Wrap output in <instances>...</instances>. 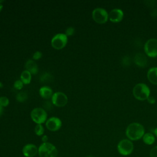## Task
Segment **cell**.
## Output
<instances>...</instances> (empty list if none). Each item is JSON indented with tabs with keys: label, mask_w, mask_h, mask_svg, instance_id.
<instances>
[{
	"label": "cell",
	"mask_w": 157,
	"mask_h": 157,
	"mask_svg": "<svg viewBox=\"0 0 157 157\" xmlns=\"http://www.w3.org/2000/svg\"><path fill=\"white\" fill-rule=\"evenodd\" d=\"M144 126L139 123L129 124L126 129V135L130 140H137L141 139L144 135Z\"/></svg>",
	"instance_id": "cell-1"
},
{
	"label": "cell",
	"mask_w": 157,
	"mask_h": 157,
	"mask_svg": "<svg viewBox=\"0 0 157 157\" xmlns=\"http://www.w3.org/2000/svg\"><path fill=\"white\" fill-rule=\"evenodd\" d=\"M132 94L134 98L140 101H144L150 96V90L148 86L143 83L136 84L132 90Z\"/></svg>",
	"instance_id": "cell-2"
},
{
	"label": "cell",
	"mask_w": 157,
	"mask_h": 157,
	"mask_svg": "<svg viewBox=\"0 0 157 157\" xmlns=\"http://www.w3.org/2000/svg\"><path fill=\"white\" fill-rule=\"evenodd\" d=\"M38 153L40 157H56L58 150L51 143L45 142L39 146Z\"/></svg>",
	"instance_id": "cell-3"
},
{
	"label": "cell",
	"mask_w": 157,
	"mask_h": 157,
	"mask_svg": "<svg viewBox=\"0 0 157 157\" xmlns=\"http://www.w3.org/2000/svg\"><path fill=\"white\" fill-rule=\"evenodd\" d=\"M31 118L34 122L37 124H42L45 122L47 118L46 111L40 107L34 108L31 112Z\"/></svg>",
	"instance_id": "cell-4"
},
{
	"label": "cell",
	"mask_w": 157,
	"mask_h": 157,
	"mask_svg": "<svg viewBox=\"0 0 157 157\" xmlns=\"http://www.w3.org/2000/svg\"><path fill=\"white\" fill-rule=\"evenodd\" d=\"M134 149V145L129 139H123L119 142L117 145V150L120 154L127 156L131 154Z\"/></svg>",
	"instance_id": "cell-5"
},
{
	"label": "cell",
	"mask_w": 157,
	"mask_h": 157,
	"mask_svg": "<svg viewBox=\"0 0 157 157\" xmlns=\"http://www.w3.org/2000/svg\"><path fill=\"white\" fill-rule=\"evenodd\" d=\"M67 43V36L63 33H58L55 35L51 40V45L55 49L61 50Z\"/></svg>",
	"instance_id": "cell-6"
},
{
	"label": "cell",
	"mask_w": 157,
	"mask_h": 157,
	"mask_svg": "<svg viewBox=\"0 0 157 157\" xmlns=\"http://www.w3.org/2000/svg\"><path fill=\"white\" fill-rule=\"evenodd\" d=\"M92 17L94 21L96 23L99 24H104L107 21L109 14L104 9L98 7L93 10L92 12Z\"/></svg>",
	"instance_id": "cell-7"
},
{
	"label": "cell",
	"mask_w": 157,
	"mask_h": 157,
	"mask_svg": "<svg viewBox=\"0 0 157 157\" xmlns=\"http://www.w3.org/2000/svg\"><path fill=\"white\" fill-rule=\"evenodd\" d=\"M144 51L147 56L151 58L157 56V39H150L144 45Z\"/></svg>",
	"instance_id": "cell-8"
},
{
	"label": "cell",
	"mask_w": 157,
	"mask_h": 157,
	"mask_svg": "<svg viewBox=\"0 0 157 157\" xmlns=\"http://www.w3.org/2000/svg\"><path fill=\"white\" fill-rule=\"evenodd\" d=\"M67 96L63 92L58 91L53 93L52 97V102L58 107H61L66 105L67 103Z\"/></svg>",
	"instance_id": "cell-9"
},
{
	"label": "cell",
	"mask_w": 157,
	"mask_h": 157,
	"mask_svg": "<svg viewBox=\"0 0 157 157\" xmlns=\"http://www.w3.org/2000/svg\"><path fill=\"white\" fill-rule=\"evenodd\" d=\"M62 125L61 120L57 117H52L49 118L45 123L47 128L51 131H56L60 129Z\"/></svg>",
	"instance_id": "cell-10"
},
{
	"label": "cell",
	"mask_w": 157,
	"mask_h": 157,
	"mask_svg": "<svg viewBox=\"0 0 157 157\" xmlns=\"http://www.w3.org/2000/svg\"><path fill=\"white\" fill-rule=\"evenodd\" d=\"M123 12L120 9H112L109 13V19L113 23H118L123 18Z\"/></svg>",
	"instance_id": "cell-11"
},
{
	"label": "cell",
	"mask_w": 157,
	"mask_h": 157,
	"mask_svg": "<svg viewBox=\"0 0 157 157\" xmlns=\"http://www.w3.org/2000/svg\"><path fill=\"white\" fill-rule=\"evenodd\" d=\"M23 154L26 157H33L38 152L37 147L32 144L25 145L22 149Z\"/></svg>",
	"instance_id": "cell-12"
},
{
	"label": "cell",
	"mask_w": 157,
	"mask_h": 157,
	"mask_svg": "<svg viewBox=\"0 0 157 157\" xmlns=\"http://www.w3.org/2000/svg\"><path fill=\"white\" fill-rule=\"evenodd\" d=\"M39 94L42 98L45 99H48L52 98L53 93L50 87L48 86H43L40 87L39 90Z\"/></svg>",
	"instance_id": "cell-13"
},
{
	"label": "cell",
	"mask_w": 157,
	"mask_h": 157,
	"mask_svg": "<svg viewBox=\"0 0 157 157\" xmlns=\"http://www.w3.org/2000/svg\"><path fill=\"white\" fill-rule=\"evenodd\" d=\"M147 75L150 82L154 85H157V67L150 68L147 72Z\"/></svg>",
	"instance_id": "cell-14"
},
{
	"label": "cell",
	"mask_w": 157,
	"mask_h": 157,
	"mask_svg": "<svg viewBox=\"0 0 157 157\" xmlns=\"http://www.w3.org/2000/svg\"><path fill=\"white\" fill-rule=\"evenodd\" d=\"M26 70L29 71L31 74H36L38 72V67L36 62L32 59H28L25 63Z\"/></svg>",
	"instance_id": "cell-15"
},
{
	"label": "cell",
	"mask_w": 157,
	"mask_h": 157,
	"mask_svg": "<svg viewBox=\"0 0 157 157\" xmlns=\"http://www.w3.org/2000/svg\"><path fill=\"white\" fill-rule=\"evenodd\" d=\"M135 64L139 67H145L147 63L146 56L141 53H137L134 56Z\"/></svg>",
	"instance_id": "cell-16"
},
{
	"label": "cell",
	"mask_w": 157,
	"mask_h": 157,
	"mask_svg": "<svg viewBox=\"0 0 157 157\" xmlns=\"http://www.w3.org/2000/svg\"><path fill=\"white\" fill-rule=\"evenodd\" d=\"M20 80L25 85L29 84L31 81V74L26 71H23L20 75Z\"/></svg>",
	"instance_id": "cell-17"
},
{
	"label": "cell",
	"mask_w": 157,
	"mask_h": 157,
	"mask_svg": "<svg viewBox=\"0 0 157 157\" xmlns=\"http://www.w3.org/2000/svg\"><path fill=\"white\" fill-rule=\"evenodd\" d=\"M142 139L144 142L147 145H151L155 141V137L154 135L150 132L144 134L142 137Z\"/></svg>",
	"instance_id": "cell-18"
},
{
	"label": "cell",
	"mask_w": 157,
	"mask_h": 157,
	"mask_svg": "<svg viewBox=\"0 0 157 157\" xmlns=\"http://www.w3.org/2000/svg\"><path fill=\"white\" fill-rule=\"evenodd\" d=\"M52 78H53V77L50 73L45 72L40 75V81L42 82H49L52 81Z\"/></svg>",
	"instance_id": "cell-19"
},
{
	"label": "cell",
	"mask_w": 157,
	"mask_h": 157,
	"mask_svg": "<svg viewBox=\"0 0 157 157\" xmlns=\"http://www.w3.org/2000/svg\"><path fill=\"white\" fill-rule=\"evenodd\" d=\"M28 99L27 93L25 91H21L18 93L16 96V99L18 102H24Z\"/></svg>",
	"instance_id": "cell-20"
},
{
	"label": "cell",
	"mask_w": 157,
	"mask_h": 157,
	"mask_svg": "<svg viewBox=\"0 0 157 157\" xmlns=\"http://www.w3.org/2000/svg\"><path fill=\"white\" fill-rule=\"evenodd\" d=\"M34 132L36 135L40 136H42L44 132V128L42 124H37L34 128Z\"/></svg>",
	"instance_id": "cell-21"
},
{
	"label": "cell",
	"mask_w": 157,
	"mask_h": 157,
	"mask_svg": "<svg viewBox=\"0 0 157 157\" xmlns=\"http://www.w3.org/2000/svg\"><path fill=\"white\" fill-rule=\"evenodd\" d=\"M9 104V100L6 96L0 97V105L2 107H7Z\"/></svg>",
	"instance_id": "cell-22"
},
{
	"label": "cell",
	"mask_w": 157,
	"mask_h": 157,
	"mask_svg": "<svg viewBox=\"0 0 157 157\" xmlns=\"http://www.w3.org/2000/svg\"><path fill=\"white\" fill-rule=\"evenodd\" d=\"M23 86V83L21 81V80H16L13 83V87L18 90H21Z\"/></svg>",
	"instance_id": "cell-23"
},
{
	"label": "cell",
	"mask_w": 157,
	"mask_h": 157,
	"mask_svg": "<svg viewBox=\"0 0 157 157\" xmlns=\"http://www.w3.org/2000/svg\"><path fill=\"white\" fill-rule=\"evenodd\" d=\"M74 32H75V29L73 27H69L66 29V32H65V34L67 36H72L74 34Z\"/></svg>",
	"instance_id": "cell-24"
},
{
	"label": "cell",
	"mask_w": 157,
	"mask_h": 157,
	"mask_svg": "<svg viewBox=\"0 0 157 157\" xmlns=\"http://www.w3.org/2000/svg\"><path fill=\"white\" fill-rule=\"evenodd\" d=\"M42 56V52H39V51H36L33 54V58L35 60H37V59H39Z\"/></svg>",
	"instance_id": "cell-25"
},
{
	"label": "cell",
	"mask_w": 157,
	"mask_h": 157,
	"mask_svg": "<svg viewBox=\"0 0 157 157\" xmlns=\"http://www.w3.org/2000/svg\"><path fill=\"white\" fill-rule=\"evenodd\" d=\"M150 157H157V146L151 148L150 152Z\"/></svg>",
	"instance_id": "cell-26"
},
{
	"label": "cell",
	"mask_w": 157,
	"mask_h": 157,
	"mask_svg": "<svg viewBox=\"0 0 157 157\" xmlns=\"http://www.w3.org/2000/svg\"><path fill=\"white\" fill-rule=\"evenodd\" d=\"M147 101H148V103H150L151 104H155L156 102V99L153 96H149L148 98V99H147Z\"/></svg>",
	"instance_id": "cell-27"
},
{
	"label": "cell",
	"mask_w": 157,
	"mask_h": 157,
	"mask_svg": "<svg viewBox=\"0 0 157 157\" xmlns=\"http://www.w3.org/2000/svg\"><path fill=\"white\" fill-rule=\"evenodd\" d=\"M42 140L44 142V143L45 142H47L48 140V137L47 136H43L42 137Z\"/></svg>",
	"instance_id": "cell-28"
},
{
	"label": "cell",
	"mask_w": 157,
	"mask_h": 157,
	"mask_svg": "<svg viewBox=\"0 0 157 157\" xmlns=\"http://www.w3.org/2000/svg\"><path fill=\"white\" fill-rule=\"evenodd\" d=\"M4 113V107L0 105V117Z\"/></svg>",
	"instance_id": "cell-29"
},
{
	"label": "cell",
	"mask_w": 157,
	"mask_h": 157,
	"mask_svg": "<svg viewBox=\"0 0 157 157\" xmlns=\"http://www.w3.org/2000/svg\"><path fill=\"white\" fill-rule=\"evenodd\" d=\"M153 133L155 134V135L157 137V128H156L155 129H154L153 130Z\"/></svg>",
	"instance_id": "cell-30"
},
{
	"label": "cell",
	"mask_w": 157,
	"mask_h": 157,
	"mask_svg": "<svg viewBox=\"0 0 157 157\" xmlns=\"http://www.w3.org/2000/svg\"><path fill=\"white\" fill-rule=\"evenodd\" d=\"M2 7H3V6H2V4H0V12L1 11V10H2Z\"/></svg>",
	"instance_id": "cell-31"
},
{
	"label": "cell",
	"mask_w": 157,
	"mask_h": 157,
	"mask_svg": "<svg viewBox=\"0 0 157 157\" xmlns=\"http://www.w3.org/2000/svg\"><path fill=\"white\" fill-rule=\"evenodd\" d=\"M3 86V84L1 82H0V88H2Z\"/></svg>",
	"instance_id": "cell-32"
},
{
	"label": "cell",
	"mask_w": 157,
	"mask_h": 157,
	"mask_svg": "<svg viewBox=\"0 0 157 157\" xmlns=\"http://www.w3.org/2000/svg\"><path fill=\"white\" fill-rule=\"evenodd\" d=\"M85 157H95V156H92V155H88V156H85Z\"/></svg>",
	"instance_id": "cell-33"
}]
</instances>
